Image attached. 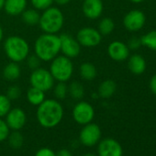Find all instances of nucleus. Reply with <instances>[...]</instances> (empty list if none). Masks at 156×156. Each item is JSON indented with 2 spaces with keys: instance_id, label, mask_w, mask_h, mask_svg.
<instances>
[{
  "instance_id": "0eeeda50",
  "label": "nucleus",
  "mask_w": 156,
  "mask_h": 156,
  "mask_svg": "<svg viewBox=\"0 0 156 156\" xmlns=\"http://www.w3.org/2000/svg\"><path fill=\"white\" fill-rule=\"evenodd\" d=\"M72 116L77 124L84 126L93 121L95 118V109L88 102L79 101L73 107Z\"/></svg>"
},
{
  "instance_id": "dca6fc26",
  "label": "nucleus",
  "mask_w": 156,
  "mask_h": 156,
  "mask_svg": "<svg viewBox=\"0 0 156 156\" xmlns=\"http://www.w3.org/2000/svg\"><path fill=\"white\" fill-rule=\"evenodd\" d=\"M27 0H5L4 10L11 17L21 15L27 9Z\"/></svg>"
},
{
  "instance_id": "423d86ee",
  "label": "nucleus",
  "mask_w": 156,
  "mask_h": 156,
  "mask_svg": "<svg viewBox=\"0 0 156 156\" xmlns=\"http://www.w3.org/2000/svg\"><path fill=\"white\" fill-rule=\"evenodd\" d=\"M54 79L49 70L39 67L32 71L30 76V86L43 92H48L54 87Z\"/></svg>"
},
{
  "instance_id": "6e6552de",
  "label": "nucleus",
  "mask_w": 156,
  "mask_h": 156,
  "mask_svg": "<svg viewBox=\"0 0 156 156\" xmlns=\"http://www.w3.org/2000/svg\"><path fill=\"white\" fill-rule=\"evenodd\" d=\"M102 132L100 127L93 122L83 126L79 133V140L86 147H94L101 140Z\"/></svg>"
},
{
  "instance_id": "4468645a",
  "label": "nucleus",
  "mask_w": 156,
  "mask_h": 156,
  "mask_svg": "<svg viewBox=\"0 0 156 156\" xmlns=\"http://www.w3.org/2000/svg\"><path fill=\"white\" fill-rule=\"evenodd\" d=\"M104 10L102 0H84L82 4V11L86 18L89 20H97L100 18Z\"/></svg>"
},
{
  "instance_id": "5701e85b",
  "label": "nucleus",
  "mask_w": 156,
  "mask_h": 156,
  "mask_svg": "<svg viewBox=\"0 0 156 156\" xmlns=\"http://www.w3.org/2000/svg\"><path fill=\"white\" fill-rule=\"evenodd\" d=\"M68 94L73 99L81 100L85 96V87L79 81H73L68 86Z\"/></svg>"
},
{
  "instance_id": "f257e3e1",
  "label": "nucleus",
  "mask_w": 156,
  "mask_h": 156,
  "mask_svg": "<svg viewBox=\"0 0 156 156\" xmlns=\"http://www.w3.org/2000/svg\"><path fill=\"white\" fill-rule=\"evenodd\" d=\"M63 108L57 99H45L38 106L36 117L39 124L45 129L58 126L63 118Z\"/></svg>"
},
{
  "instance_id": "20e7f679",
  "label": "nucleus",
  "mask_w": 156,
  "mask_h": 156,
  "mask_svg": "<svg viewBox=\"0 0 156 156\" xmlns=\"http://www.w3.org/2000/svg\"><path fill=\"white\" fill-rule=\"evenodd\" d=\"M64 17L62 10L56 7H51L41 15L40 18V28L43 33L57 34L63 27Z\"/></svg>"
},
{
  "instance_id": "f704fd0d",
  "label": "nucleus",
  "mask_w": 156,
  "mask_h": 156,
  "mask_svg": "<svg viewBox=\"0 0 156 156\" xmlns=\"http://www.w3.org/2000/svg\"><path fill=\"white\" fill-rule=\"evenodd\" d=\"M150 89L151 91L156 95V74H154L150 80Z\"/></svg>"
},
{
  "instance_id": "4c0bfd02",
  "label": "nucleus",
  "mask_w": 156,
  "mask_h": 156,
  "mask_svg": "<svg viewBox=\"0 0 156 156\" xmlns=\"http://www.w3.org/2000/svg\"><path fill=\"white\" fill-rule=\"evenodd\" d=\"M3 38H4V31H3L2 27L0 26V42L3 41Z\"/></svg>"
},
{
  "instance_id": "2eb2a0df",
  "label": "nucleus",
  "mask_w": 156,
  "mask_h": 156,
  "mask_svg": "<svg viewBox=\"0 0 156 156\" xmlns=\"http://www.w3.org/2000/svg\"><path fill=\"white\" fill-rule=\"evenodd\" d=\"M108 54L112 60L116 62H123L129 57V49L124 42L115 41L108 45Z\"/></svg>"
},
{
  "instance_id": "a19ab883",
  "label": "nucleus",
  "mask_w": 156,
  "mask_h": 156,
  "mask_svg": "<svg viewBox=\"0 0 156 156\" xmlns=\"http://www.w3.org/2000/svg\"><path fill=\"white\" fill-rule=\"evenodd\" d=\"M132 3H136V4H139V3H141L144 0H130Z\"/></svg>"
},
{
  "instance_id": "e433bc0d",
  "label": "nucleus",
  "mask_w": 156,
  "mask_h": 156,
  "mask_svg": "<svg viewBox=\"0 0 156 156\" xmlns=\"http://www.w3.org/2000/svg\"><path fill=\"white\" fill-rule=\"evenodd\" d=\"M54 3H56L58 6H65L70 3L71 0H53Z\"/></svg>"
},
{
  "instance_id": "39448f33",
  "label": "nucleus",
  "mask_w": 156,
  "mask_h": 156,
  "mask_svg": "<svg viewBox=\"0 0 156 156\" xmlns=\"http://www.w3.org/2000/svg\"><path fill=\"white\" fill-rule=\"evenodd\" d=\"M50 73L57 82L69 81L73 73V63L72 60L64 55H57L51 61Z\"/></svg>"
},
{
  "instance_id": "ea45409f",
  "label": "nucleus",
  "mask_w": 156,
  "mask_h": 156,
  "mask_svg": "<svg viewBox=\"0 0 156 156\" xmlns=\"http://www.w3.org/2000/svg\"><path fill=\"white\" fill-rule=\"evenodd\" d=\"M83 156H98V155L95 154V153H92V152H87V153H85Z\"/></svg>"
},
{
  "instance_id": "412c9836",
  "label": "nucleus",
  "mask_w": 156,
  "mask_h": 156,
  "mask_svg": "<svg viewBox=\"0 0 156 156\" xmlns=\"http://www.w3.org/2000/svg\"><path fill=\"white\" fill-rule=\"evenodd\" d=\"M117 90L116 83L111 79H107L103 81L98 87V96L102 98H111Z\"/></svg>"
},
{
  "instance_id": "393cba45",
  "label": "nucleus",
  "mask_w": 156,
  "mask_h": 156,
  "mask_svg": "<svg viewBox=\"0 0 156 156\" xmlns=\"http://www.w3.org/2000/svg\"><path fill=\"white\" fill-rule=\"evenodd\" d=\"M8 140L10 147L13 149H20L24 142L23 135L20 132V130H12V132L9 133Z\"/></svg>"
},
{
  "instance_id": "f3484780",
  "label": "nucleus",
  "mask_w": 156,
  "mask_h": 156,
  "mask_svg": "<svg viewBox=\"0 0 156 156\" xmlns=\"http://www.w3.org/2000/svg\"><path fill=\"white\" fill-rule=\"evenodd\" d=\"M128 66L132 73L140 75L142 73H144L146 69V62L142 56L139 54H134L130 56L128 62Z\"/></svg>"
},
{
  "instance_id": "f03ea898",
  "label": "nucleus",
  "mask_w": 156,
  "mask_h": 156,
  "mask_svg": "<svg viewBox=\"0 0 156 156\" xmlns=\"http://www.w3.org/2000/svg\"><path fill=\"white\" fill-rule=\"evenodd\" d=\"M61 51L60 36L57 34L43 33L37 38L34 43V53L43 62H51Z\"/></svg>"
},
{
  "instance_id": "b1692460",
  "label": "nucleus",
  "mask_w": 156,
  "mask_h": 156,
  "mask_svg": "<svg viewBox=\"0 0 156 156\" xmlns=\"http://www.w3.org/2000/svg\"><path fill=\"white\" fill-rule=\"evenodd\" d=\"M115 29V23L110 18H104L98 23V30L101 35H108L113 32Z\"/></svg>"
},
{
  "instance_id": "4be33fe9",
  "label": "nucleus",
  "mask_w": 156,
  "mask_h": 156,
  "mask_svg": "<svg viewBox=\"0 0 156 156\" xmlns=\"http://www.w3.org/2000/svg\"><path fill=\"white\" fill-rule=\"evenodd\" d=\"M41 14L39 10L35 9H26L21 14V20L27 26H36L39 25Z\"/></svg>"
},
{
  "instance_id": "c9c22d12",
  "label": "nucleus",
  "mask_w": 156,
  "mask_h": 156,
  "mask_svg": "<svg viewBox=\"0 0 156 156\" xmlns=\"http://www.w3.org/2000/svg\"><path fill=\"white\" fill-rule=\"evenodd\" d=\"M55 156H73L72 152L67 149H62L55 152Z\"/></svg>"
},
{
  "instance_id": "a211bd4d",
  "label": "nucleus",
  "mask_w": 156,
  "mask_h": 156,
  "mask_svg": "<svg viewBox=\"0 0 156 156\" xmlns=\"http://www.w3.org/2000/svg\"><path fill=\"white\" fill-rule=\"evenodd\" d=\"M21 74V69L18 62H10L5 65L3 69V77L7 81H16Z\"/></svg>"
},
{
  "instance_id": "7c9ffc66",
  "label": "nucleus",
  "mask_w": 156,
  "mask_h": 156,
  "mask_svg": "<svg viewBox=\"0 0 156 156\" xmlns=\"http://www.w3.org/2000/svg\"><path fill=\"white\" fill-rule=\"evenodd\" d=\"M10 133V129L9 128L7 122L0 118V142L8 140L9 135Z\"/></svg>"
},
{
  "instance_id": "cd10ccee",
  "label": "nucleus",
  "mask_w": 156,
  "mask_h": 156,
  "mask_svg": "<svg viewBox=\"0 0 156 156\" xmlns=\"http://www.w3.org/2000/svg\"><path fill=\"white\" fill-rule=\"evenodd\" d=\"M11 109V100L6 96L0 94V118L6 117Z\"/></svg>"
},
{
  "instance_id": "c756f323",
  "label": "nucleus",
  "mask_w": 156,
  "mask_h": 156,
  "mask_svg": "<svg viewBox=\"0 0 156 156\" xmlns=\"http://www.w3.org/2000/svg\"><path fill=\"white\" fill-rule=\"evenodd\" d=\"M6 96L10 100H17L21 96V88L17 85H12L8 88Z\"/></svg>"
},
{
  "instance_id": "aec40b11",
  "label": "nucleus",
  "mask_w": 156,
  "mask_h": 156,
  "mask_svg": "<svg viewBox=\"0 0 156 156\" xmlns=\"http://www.w3.org/2000/svg\"><path fill=\"white\" fill-rule=\"evenodd\" d=\"M80 76L86 81H92L98 75V70L95 64L89 62H83L79 67Z\"/></svg>"
},
{
  "instance_id": "f8f14e48",
  "label": "nucleus",
  "mask_w": 156,
  "mask_h": 156,
  "mask_svg": "<svg viewBox=\"0 0 156 156\" xmlns=\"http://www.w3.org/2000/svg\"><path fill=\"white\" fill-rule=\"evenodd\" d=\"M10 130H20L24 128L27 122V115L20 108H11L6 115L5 120Z\"/></svg>"
},
{
  "instance_id": "1a4fd4ad",
  "label": "nucleus",
  "mask_w": 156,
  "mask_h": 156,
  "mask_svg": "<svg viewBox=\"0 0 156 156\" xmlns=\"http://www.w3.org/2000/svg\"><path fill=\"white\" fill-rule=\"evenodd\" d=\"M76 40L85 48H94L99 45L102 41V35L100 32L92 27H85L78 30L76 34Z\"/></svg>"
},
{
  "instance_id": "ddd939ff",
  "label": "nucleus",
  "mask_w": 156,
  "mask_h": 156,
  "mask_svg": "<svg viewBox=\"0 0 156 156\" xmlns=\"http://www.w3.org/2000/svg\"><path fill=\"white\" fill-rule=\"evenodd\" d=\"M145 15L140 10H131L123 19L124 27L129 31H138L145 24Z\"/></svg>"
},
{
  "instance_id": "9b49d317",
  "label": "nucleus",
  "mask_w": 156,
  "mask_h": 156,
  "mask_svg": "<svg viewBox=\"0 0 156 156\" xmlns=\"http://www.w3.org/2000/svg\"><path fill=\"white\" fill-rule=\"evenodd\" d=\"M122 154L123 150L118 140L106 138L98 142V156H122Z\"/></svg>"
},
{
  "instance_id": "58836bf2",
  "label": "nucleus",
  "mask_w": 156,
  "mask_h": 156,
  "mask_svg": "<svg viewBox=\"0 0 156 156\" xmlns=\"http://www.w3.org/2000/svg\"><path fill=\"white\" fill-rule=\"evenodd\" d=\"M4 4H5V0H0V10L4 9Z\"/></svg>"
},
{
  "instance_id": "c85d7f7f",
  "label": "nucleus",
  "mask_w": 156,
  "mask_h": 156,
  "mask_svg": "<svg viewBox=\"0 0 156 156\" xmlns=\"http://www.w3.org/2000/svg\"><path fill=\"white\" fill-rule=\"evenodd\" d=\"M33 9L37 10H45L52 6L54 3L53 0H30Z\"/></svg>"
},
{
  "instance_id": "bb28decb",
  "label": "nucleus",
  "mask_w": 156,
  "mask_h": 156,
  "mask_svg": "<svg viewBox=\"0 0 156 156\" xmlns=\"http://www.w3.org/2000/svg\"><path fill=\"white\" fill-rule=\"evenodd\" d=\"M53 94L57 100H63L68 95V86L65 82H58L53 87Z\"/></svg>"
},
{
  "instance_id": "6ab92c4d",
  "label": "nucleus",
  "mask_w": 156,
  "mask_h": 156,
  "mask_svg": "<svg viewBox=\"0 0 156 156\" xmlns=\"http://www.w3.org/2000/svg\"><path fill=\"white\" fill-rule=\"evenodd\" d=\"M26 98L28 102L32 105L38 107L41 105L46 98H45V92H43L41 89H38L36 87H30L26 93Z\"/></svg>"
},
{
  "instance_id": "9d476101",
  "label": "nucleus",
  "mask_w": 156,
  "mask_h": 156,
  "mask_svg": "<svg viewBox=\"0 0 156 156\" xmlns=\"http://www.w3.org/2000/svg\"><path fill=\"white\" fill-rule=\"evenodd\" d=\"M61 41V52L62 55L73 59L77 57L81 52V45L77 41L76 38L68 33H62L60 35Z\"/></svg>"
},
{
  "instance_id": "7ed1b4c3",
  "label": "nucleus",
  "mask_w": 156,
  "mask_h": 156,
  "mask_svg": "<svg viewBox=\"0 0 156 156\" xmlns=\"http://www.w3.org/2000/svg\"><path fill=\"white\" fill-rule=\"evenodd\" d=\"M4 51L7 57L15 62H21L30 55V45L20 36L12 35L4 41Z\"/></svg>"
},
{
  "instance_id": "a878e982",
  "label": "nucleus",
  "mask_w": 156,
  "mask_h": 156,
  "mask_svg": "<svg viewBox=\"0 0 156 156\" xmlns=\"http://www.w3.org/2000/svg\"><path fill=\"white\" fill-rule=\"evenodd\" d=\"M141 45H144L150 50L156 51V30H151L140 38Z\"/></svg>"
},
{
  "instance_id": "473e14b6",
  "label": "nucleus",
  "mask_w": 156,
  "mask_h": 156,
  "mask_svg": "<svg viewBox=\"0 0 156 156\" xmlns=\"http://www.w3.org/2000/svg\"><path fill=\"white\" fill-rule=\"evenodd\" d=\"M34 156H55V152L53 150L44 147V148H41L40 150H38Z\"/></svg>"
},
{
  "instance_id": "2f4dec72",
  "label": "nucleus",
  "mask_w": 156,
  "mask_h": 156,
  "mask_svg": "<svg viewBox=\"0 0 156 156\" xmlns=\"http://www.w3.org/2000/svg\"><path fill=\"white\" fill-rule=\"evenodd\" d=\"M27 61V65L30 69H31L32 71L41 67V59L36 55V54H32V55H29L26 59Z\"/></svg>"
},
{
  "instance_id": "72a5a7b5",
  "label": "nucleus",
  "mask_w": 156,
  "mask_h": 156,
  "mask_svg": "<svg viewBox=\"0 0 156 156\" xmlns=\"http://www.w3.org/2000/svg\"><path fill=\"white\" fill-rule=\"evenodd\" d=\"M141 45V41L140 39L137 38V37H132L129 41H128V47L129 49H131V50H136L138 48H140Z\"/></svg>"
}]
</instances>
